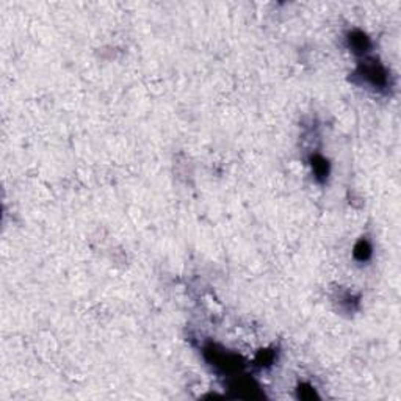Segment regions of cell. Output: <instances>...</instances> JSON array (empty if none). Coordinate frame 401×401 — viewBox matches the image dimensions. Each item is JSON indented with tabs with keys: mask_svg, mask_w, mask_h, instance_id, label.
Returning <instances> with one entry per match:
<instances>
[{
	"mask_svg": "<svg viewBox=\"0 0 401 401\" xmlns=\"http://www.w3.org/2000/svg\"><path fill=\"white\" fill-rule=\"evenodd\" d=\"M304 394H299V397L301 398H314L315 397V390L312 389V387H306L304 390H303Z\"/></svg>",
	"mask_w": 401,
	"mask_h": 401,
	"instance_id": "obj_5",
	"label": "cell"
},
{
	"mask_svg": "<svg viewBox=\"0 0 401 401\" xmlns=\"http://www.w3.org/2000/svg\"><path fill=\"white\" fill-rule=\"evenodd\" d=\"M370 256H372V246L368 245L367 240H360L354 248V257L359 262H365L370 259Z\"/></svg>",
	"mask_w": 401,
	"mask_h": 401,
	"instance_id": "obj_4",
	"label": "cell"
},
{
	"mask_svg": "<svg viewBox=\"0 0 401 401\" xmlns=\"http://www.w3.org/2000/svg\"><path fill=\"white\" fill-rule=\"evenodd\" d=\"M362 77H365V80H368L373 86H378V88H384L387 85V80H389L386 69L375 62L364 66Z\"/></svg>",
	"mask_w": 401,
	"mask_h": 401,
	"instance_id": "obj_1",
	"label": "cell"
},
{
	"mask_svg": "<svg viewBox=\"0 0 401 401\" xmlns=\"http://www.w3.org/2000/svg\"><path fill=\"white\" fill-rule=\"evenodd\" d=\"M312 168H314V173L317 174V177L320 180H323L325 177H328V173H329V165L328 162L320 155H315L312 158Z\"/></svg>",
	"mask_w": 401,
	"mask_h": 401,
	"instance_id": "obj_3",
	"label": "cell"
},
{
	"mask_svg": "<svg viewBox=\"0 0 401 401\" xmlns=\"http://www.w3.org/2000/svg\"><path fill=\"white\" fill-rule=\"evenodd\" d=\"M348 43H349V47L353 49V52L356 54H365L370 49V39L367 38V35L359 32V30H356V32L349 35Z\"/></svg>",
	"mask_w": 401,
	"mask_h": 401,
	"instance_id": "obj_2",
	"label": "cell"
}]
</instances>
